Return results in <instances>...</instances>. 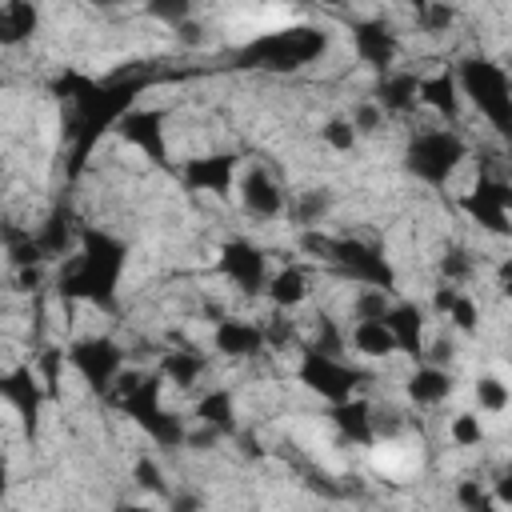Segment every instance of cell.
<instances>
[{
	"mask_svg": "<svg viewBox=\"0 0 512 512\" xmlns=\"http://www.w3.org/2000/svg\"><path fill=\"white\" fill-rule=\"evenodd\" d=\"M68 364L80 372V380L96 392H108L112 380L124 368V348L112 336H84L68 348Z\"/></svg>",
	"mask_w": 512,
	"mask_h": 512,
	"instance_id": "cell-9",
	"label": "cell"
},
{
	"mask_svg": "<svg viewBox=\"0 0 512 512\" xmlns=\"http://www.w3.org/2000/svg\"><path fill=\"white\" fill-rule=\"evenodd\" d=\"M408 396H412V404H424V408L444 404L452 396V372L444 364H420L408 376Z\"/></svg>",
	"mask_w": 512,
	"mask_h": 512,
	"instance_id": "cell-19",
	"label": "cell"
},
{
	"mask_svg": "<svg viewBox=\"0 0 512 512\" xmlns=\"http://www.w3.org/2000/svg\"><path fill=\"white\" fill-rule=\"evenodd\" d=\"M308 348L328 352V356H340V352H344V336H340V328H336L332 316H320V320H316V340H312Z\"/></svg>",
	"mask_w": 512,
	"mask_h": 512,
	"instance_id": "cell-35",
	"label": "cell"
},
{
	"mask_svg": "<svg viewBox=\"0 0 512 512\" xmlns=\"http://www.w3.org/2000/svg\"><path fill=\"white\" fill-rule=\"evenodd\" d=\"M36 244H40L44 260L64 256V252H68V244H72V224H68V212H52V216H48V224L36 232Z\"/></svg>",
	"mask_w": 512,
	"mask_h": 512,
	"instance_id": "cell-28",
	"label": "cell"
},
{
	"mask_svg": "<svg viewBox=\"0 0 512 512\" xmlns=\"http://www.w3.org/2000/svg\"><path fill=\"white\" fill-rule=\"evenodd\" d=\"M452 20H456V12H452V4H444V0H428V4L420 8V24H424L428 32H444Z\"/></svg>",
	"mask_w": 512,
	"mask_h": 512,
	"instance_id": "cell-38",
	"label": "cell"
},
{
	"mask_svg": "<svg viewBox=\"0 0 512 512\" xmlns=\"http://www.w3.org/2000/svg\"><path fill=\"white\" fill-rule=\"evenodd\" d=\"M440 272H444L452 284H456V280H464V276L472 272V260H468V252H464V248H452V252L440 260Z\"/></svg>",
	"mask_w": 512,
	"mask_h": 512,
	"instance_id": "cell-39",
	"label": "cell"
},
{
	"mask_svg": "<svg viewBox=\"0 0 512 512\" xmlns=\"http://www.w3.org/2000/svg\"><path fill=\"white\" fill-rule=\"evenodd\" d=\"M384 324H388V332L396 340V352H408V356L420 360V352H424V312L416 304H408V300L404 304H388Z\"/></svg>",
	"mask_w": 512,
	"mask_h": 512,
	"instance_id": "cell-17",
	"label": "cell"
},
{
	"mask_svg": "<svg viewBox=\"0 0 512 512\" xmlns=\"http://www.w3.org/2000/svg\"><path fill=\"white\" fill-rule=\"evenodd\" d=\"M328 48V32L316 24H292L268 36L248 40L236 52V68H260V72H296L312 64Z\"/></svg>",
	"mask_w": 512,
	"mask_h": 512,
	"instance_id": "cell-3",
	"label": "cell"
},
{
	"mask_svg": "<svg viewBox=\"0 0 512 512\" xmlns=\"http://www.w3.org/2000/svg\"><path fill=\"white\" fill-rule=\"evenodd\" d=\"M388 304H392V300H388L384 288H368V284H364V288L356 292V300H352V316H356V320H384Z\"/></svg>",
	"mask_w": 512,
	"mask_h": 512,
	"instance_id": "cell-30",
	"label": "cell"
},
{
	"mask_svg": "<svg viewBox=\"0 0 512 512\" xmlns=\"http://www.w3.org/2000/svg\"><path fill=\"white\" fill-rule=\"evenodd\" d=\"M144 92V80H112V84H96L80 72H64L56 80V96L64 100V136L72 144L68 152V176H80L88 152L96 148V140L136 104V96Z\"/></svg>",
	"mask_w": 512,
	"mask_h": 512,
	"instance_id": "cell-1",
	"label": "cell"
},
{
	"mask_svg": "<svg viewBox=\"0 0 512 512\" xmlns=\"http://www.w3.org/2000/svg\"><path fill=\"white\" fill-rule=\"evenodd\" d=\"M320 136H324L328 148H336V152H352L360 132L352 128V120H328V124L320 128Z\"/></svg>",
	"mask_w": 512,
	"mask_h": 512,
	"instance_id": "cell-34",
	"label": "cell"
},
{
	"mask_svg": "<svg viewBox=\"0 0 512 512\" xmlns=\"http://www.w3.org/2000/svg\"><path fill=\"white\" fill-rule=\"evenodd\" d=\"M264 292L276 304V312H288V308L308 300V276H304V268H280V272L268 276Z\"/></svg>",
	"mask_w": 512,
	"mask_h": 512,
	"instance_id": "cell-24",
	"label": "cell"
},
{
	"mask_svg": "<svg viewBox=\"0 0 512 512\" xmlns=\"http://www.w3.org/2000/svg\"><path fill=\"white\" fill-rule=\"evenodd\" d=\"M128 144H136L148 160L168 164V140H164V116L152 108H128L116 124H112Z\"/></svg>",
	"mask_w": 512,
	"mask_h": 512,
	"instance_id": "cell-12",
	"label": "cell"
},
{
	"mask_svg": "<svg viewBox=\"0 0 512 512\" xmlns=\"http://www.w3.org/2000/svg\"><path fill=\"white\" fill-rule=\"evenodd\" d=\"M240 204H244L248 216L272 220V216L284 212V192H280V184L272 180L268 168H252V172H244V180H240Z\"/></svg>",
	"mask_w": 512,
	"mask_h": 512,
	"instance_id": "cell-16",
	"label": "cell"
},
{
	"mask_svg": "<svg viewBox=\"0 0 512 512\" xmlns=\"http://www.w3.org/2000/svg\"><path fill=\"white\" fill-rule=\"evenodd\" d=\"M92 4H100V8H112V4H124V0H92Z\"/></svg>",
	"mask_w": 512,
	"mask_h": 512,
	"instance_id": "cell-44",
	"label": "cell"
},
{
	"mask_svg": "<svg viewBox=\"0 0 512 512\" xmlns=\"http://www.w3.org/2000/svg\"><path fill=\"white\" fill-rule=\"evenodd\" d=\"M460 332H476L480 328V312H476V300L468 296V292H456V300L448 304V312H444Z\"/></svg>",
	"mask_w": 512,
	"mask_h": 512,
	"instance_id": "cell-33",
	"label": "cell"
},
{
	"mask_svg": "<svg viewBox=\"0 0 512 512\" xmlns=\"http://www.w3.org/2000/svg\"><path fill=\"white\" fill-rule=\"evenodd\" d=\"M320 4H344V0H320Z\"/></svg>",
	"mask_w": 512,
	"mask_h": 512,
	"instance_id": "cell-46",
	"label": "cell"
},
{
	"mask_svg": "<svg viewBox=\"0 0 512 512\" xmlns=\"http://www.w3.org/2000/svg\"><path fill=\"white\" fill-rule=\"evenodd\" d=\"M448 436H452L460 448H476V444L484 440V424H480L476 412H456L452 424H448Z\"/></svg>",
	"mask_w": 512,
	"mask_h": 512,
	"instance_id": "cell-31",
	"label": "cell"
},
{
	"mask_svg": "<svg viewBox=\"0 0 512 512\" xmlns=\"http://www.w3.org/2000/svg\"><path fill=\"white\" fill-rule=\"evenodd\" d=\"M204 372H208V356L196 352V348H180V352H168V356L160 360V376L172 380L176 388H192Z\"/></svg>",
	"mask_w": 512,
	"mask_h": 512,
	"instance_id": "cell-27",
	"label": "cell"
},
{
	"mask_svg": "<svg viewBox=\"0 0 512 512\" xmlns=\"http://www.w3.org/2000/svg\"><path fill=\"white\" fill-rule=\"evenodd\" d=\"M476 400H480L484 412H504V408H508V384H504L500 376H480Z\"/></svg>",
	"mask_w": 512,
	"mask_h": 512,
	"instance_id": "cell-32",
	"label": "cell"
},
{
	"mask_svg": "<svg viewBox=\"0 0 512 512\" xmlns=\"http://www.w3.org/2000/svg\"><path fill=\"white\" fill-rule=\"evenodd\" d=\"M456 88L480 108V116L504 136L512 132V84H508V72L484 56H472V60H460L456 68Z\"/></svg>",
	"mask_w": 512,
	"mask_h": 512,
	"instance_id": "cell-5",
	"label": "cell"
},
{
	"mask_svg": "<svg viewBox=\"0 0 512 512\" xmlns=\"http://www.w3.org/2000/svg\"><path fill=\"white\" fill-rule=\"evenodd\" d=\"M328 208H332V196H328L324 188H312V192H304V196L296 200L292 216H296V224L316 228V224H320V216H328Z\"/></svg>",
	"mask_w": 512,
	"mask_h": 512,
	"instance_id": "cell-29",
	"label": "cell"
},
{
	"mask_svg": "<svg viewBox=\"0 0 512 512\" xmlns=\"http://www.w3.org/2000/svg\"><path fill=\"white\" fill-rule=\"evenodd\" d=\"M216 352H224V356H256L260 348H264V324H248V320H220L216 324Z\"/></svg>",
	"mask_w": 512,
	"mask_h": 512,
	"instance_id": "cell-18",
	"label": "cell"
},
{
	"mask_svg": "<svg viewBox=\"0 0 512 512\" xmlns=\"http://www.w3.org/2000/svg\"><path fill=\"white\" fill-rule=\"evenodd\" d=\"M232 176H236V156L232 152H212V156H196V160L184 164V184L192 192L224 196L232 188Z\"/></svg>",
	"mask_w": 512,
	"mask_h": 512,
	"instance_id": "cell-15",
	"label": "cell"
},
{
	"mask_svg": "<svg viewBox=\"0 0 512 512\" xmlns=\"http://www.w3.org/2000/svg\"><path fill=\"white\" fill-rule=\"evenodd\" d=\"M464 156H468V144L460 140V132H452V128H432V132L412 136V144H408V152H404V168H408L416 180H424V184H444V180L460 168Z\"/></svg>",
	"mask_w": 512,
	"mask_h": 512,
	"instance_id": "cell-6",
	"label": "cell"
},
{
	"mask_svg": "<svg viewBox=\"0 0 512 512\" xmlns=\"http://www.w3.org/2000/svg\"><path fill=\"white\" fill-rule=\"evenodd\" d=\"M332 268H340L344 276H352L356 284H368V288H384L392 292L396 288V268L388 264V256L368 244V240H356V236H332V248H328V260Z\"/></svg>",
	"mask_w": 512,
	"mask_h": 512,
	"instance_id": "cell-7",
	"label": "cell"
},
{
	"mask_svg": "<svg viewBox=\"0 0 512 512\" xmlns=\"http://www.w3.org/2000/svg\"><path fill=\"white\" fill-rule=\"evenodd\" d=\"M220 272L240 288V292H264V284H268V256L256 248V244H248V240H228L224 248H220Z\"/></svg>",
	"mask_w": 512,
	"mask_h": 512,
	"instance_id": "cell-11",
	"label": "cell"
},
{
	"mask_svg": "<svg viewBox=\"0 0 512 512\" xmlns=\"http://www.w3.org/2000/svg\"><path fill=\"white\" fill-rule=\"evenodd\" d=\"M332 424H336L340 436L352 440V444H372V440H376V436H372V404L360 400V396H348V400L332 404Z\"/></svg>",
	"mask_w": 512,
	"mask_h": 512,
	"instance_id": "cell-20",
	"label": "cell"
},
{
	"mask_svg": "<svg viewBox=\"0 0 512 512\" xmlns=\"http://www.w3.org/2000/svg\"><path fill=\"white\" fill-rule=\"evenodd\" d=\"M352 48H356V56H360L364 64L388 72V68L396 64L400 40H396V32H392L384 20H360V24H352Z\"/></svg>",
	"mask_w": 512,
	"mask_h": 512,
	"instance_id": "cell-14",
	"label": "cell"
},
{
	"mask_svg": "<svg viewBox=\"0 0 512 512\" xmlns=\"http://www.w3.org/2000/svg\"><path fill=\"white\" fill-rule=\"evenodd\" d=\"M4 488H8V456H0V496H4Z\"/></svg>",
	"mask_w": 512,
	"mask_h": 512,
	"instance_id": "cell-43",
	"label": "cell"
},
{
	"mask_svg": "<svg viewBox=\"0 0 512 512\" xmlns=\"http://www.w3.org/2000/svg\"><path fill=\"white\" fill-rule=\"evenodd\" d=\"M108 396H112V404H116L124 416H132V420L148 432V440H156L160 448L184 444V424H180V416H172V412L160 408V372H156V376H140V372L116 376L112 388H108Z\"/></svg>",
	"mask_w": 512,
	"mask_h": 512,
	"instance_id": "cell-4",
	"label": "cell"
},
{
	"mask_svg": "<svg viewBox=\"0 0 512 512\" xmlns=\"http://www.w3.org/2000/svg\"><path fill=\"white\" fill-rule=\"evenodd\" d=\"M420 100V76L416 72H384L380 88H376V104L380 112H408Z\"/></svg>",
	"mask_w": 512,
	"mask_h": 512,
	"instance_id": "cell-22",
	"label": "cell"
},
{
	"mask_svg": "<svg viewBox=\"0 0 512 512\" xmlns=\"http://www.w3.org/2000/svg\"><path fill=\"white\" fill-rule=\"evenodd\" d=\"M360 380H368V376L360 368L344 364L340 356H328V352H316V348H304V356H300V384H308L328 404L348 400L360 388Z\"/></svg>",
	"mask_w": 512,
	"mask_h": 512,
	"instance_id": "cell-8",
	"label": "cell"
},
{
	"mask_svg": "<svg viewBox=\"0 0 512 512\" xmlns=\"http://www.w3.org/2000/svg\"><path fill=\"white\" fill-rule=\"evenodd\" d=\"M136 484L148 488V492H164V476L152 460H136Z\"/></svg>",
	"mask_w": 512,
	"mask_h": 512,
	"instance_id": "cell-40",
	"label": "cell"
},
{
	"mask_svg": "<svg viewBox=\"0 0 512 512\" xmlns=\"http://www.w3.org/2000/svg\"><path fill=\"white\" fill-rule=\"evenodd\" d=\"M40 24V12L32 0H4L0 4V48L24 44Z\"/></svg>",
	"mask_w": 512,
	"mask_h": 512,
	"instance_id": "cell-21",
	"label": "cell"
},
{
	"mask_svg": "<svg viewBox=\"0 0 512 512\" xmlns=\"http://www.w3.org/2000/svg\"><path fill=\"white\" fill-rule=\"evenodd\" d=\"M0 400H8L24 424L28 436H36V424H40V404H44V388L36 380L32 368H12L0 376Z\"/></svg>",
	"mask_w": 512,
	"mask_h": 512,
	"instance_id": "cell-13",
	"label": "cell"
},
{
	"mask_svg": "<svg viewBox=\"0 0 512 512\" xmlns=\"http://www.w3.org/2000/svg\"><path fill=\"white\" fill-rule=\"evenodd\" d=\"M456 292H460V288H456L452 280H448V284H440V288H436V296H432V308L444 316V312H448V304L456 300Z\"/></svg>",
	"mask_w": 512,
	"mask_h": 512,
	"instance_id": "cell-42",
	"label": "cell"
},
{
	"mask_svg": "<svg viewBox=\"0 0 512 512\" xmlns=\"http://www.w3.org/2000/svg\"><path fill=\"white\" fill-rule=\"evenodd\" d=\"M348 340H352L356 352L368 356V360H384V356L396 352V340H392V332H388L384 320H356L352 332H348Z\"/></svg>",
	"mask_w": 512,
	"mask_h": 512,
	"instance_id": "cell-26",
	"label": "cell"
},
{
	"mask_svg": "<svg viewBox=\"0 0 512 512\" xmlns=\"http://www.w3.org/2000/svg\"><path fill=\"white\" fill-rule=\"evenodd\" d=\"M148 4V12L160 20V24H184L188 16H192V0H144Z\"/></svg>",
	"mask_w": 512,
	"mask_h": 512,
	"instance_id": "cell-36",
	"label": "cell"
},
{
	"mask_svg": "<svg viewBox=\"0 0 512 512\" xmlns=\"http://www.w3.org/2000/svg\"><path fill=\"white\" fill-rule=\"evenodd\" d=\"M420 100H424L428 108H436L444 120H456V116H460V88H456V76H452V72L424 76V80H420Z\"/></svg>",
	"mask_w": 512,
	"mask_h": 512,
	"instance_id": "cell-25",
	"label": "cell"
},
{
	"mask_svg": "<svg viewBox=\"0 0 512 512\" xmlns=\"http://www.w3.org/2000/svg\"><path fill=\"white\" fill-rule=\"evenodd\" d=\"M508 204H512V188L504 180H488V176H480V184L460 196V208L496 236H508Z\"/></svg>",
	"mask_w": 512,
	"mask_h": 512,
	"instance_id": "cell-10",
	"label": "cell"
},
{
	"mask_svg": "<svg viewBox=\"0 0 512 512\" xmlns=\"http://www.w3.org/2000/svg\"><path fill=\"white\" fill-rule=\"evenodd\" d=\"M352 128H356V132H376V128H380V104H364V108H356Z\"/></svg>",
	"mask_w": 512,
	"mask_h": 512,
	"instance_id": "cell-41",
	"label": "cell"
},
{
	"mask_svg": "<svg viewBox=\"0 0 512 512\" xmlns=\"http://www.w3.org/2000/svg\"><path fill=\"white\" fill-rule=\"evenodd\" d=\"M408 4H412V8H416V12H420V8H424V4H428V0H408Z\"/></svg>",
	"mask_w": 512,
	"mask_h": 512,
	"instance_id": "cell-45",
	"label": "cell"
},
{
	"mask_svg": "<svg viewBox=\"0 0 512 512\" xmlns=\"http://www.w3.org/2000/svg\"><path fill=\"white\" fill-rule=\"evenodd\" d=\"M124 264H128V248L116 236H108L100 228H84L76 256L60 272V292L88 300L96 308H116V288H120Z\"/></svg>",
	"mask_w": 512,
	"mask_h": 512,
	"instance_id": "cell-2",
	"label": "cell"
},
{
	"mask_svg": "<svg viewBox=\"0 0 512 512\" xmlns=\"http://www.w3.org/2000/svg\"><path fill=\"white\" fill-rule=\"evenodd\" d=\"M456 500H460L468 512H488V508H496V500H492V496L480 488V480H460Z\"/></svg>",
	"mask_w": 512,
	"mask_h": 512,
	"instance_id": "cell-37",
	"label": "cell"
},
{
	"mask_svg": "<svg viewBox=\"0 0 512 512\" xmlns=\"http://www.w3.org/2000/svg\"><path fill=\"white\" fill-rule=\"evenodd\" d=\"M196 424L204 428H216L220 436H232L236 432V404H232V392L224 388H212L196 400Z\"/></svg>",
	"mask_w": 512,
	"mask_h": 512,
	"instance_id": "cell-23",
	"label": "cell"
}]
</instances>
